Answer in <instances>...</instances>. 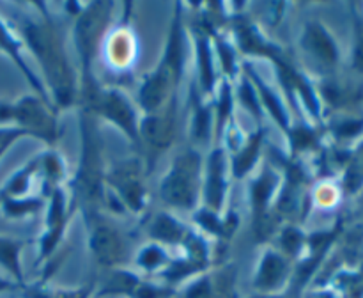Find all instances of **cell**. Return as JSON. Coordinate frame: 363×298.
<instances>
[{
  "mask_svg": "<svg viewBox=\"0 0 363 298\" xmlns=\"http://www.w3.org/2000/svg\"><path fill=\"white\" fill-rule=\"evenodd\" d=\"M229 298H241V297H240V293H238V291H230Z\"/></svg>",
  "mask_w": 363,
  "mask_h": 298,
  "instance_id": "cell-46",
  "label": "cell"
},
{
  "mask_svg": "<svg viewBox=\"0 0 363 298\" xmlns=\"http://www.w3.org/2000/svg\"><path fill=\"white\" fill-rule=\"evenodd\" d=\"M78 106L87 109L96 119H103L116 126L138 149V123L142 114L137 103L123 89L99 82L96 87L80 92Z\"/></svg>",
  "mask_w": 363,
  "mask_h": 298,
  "instance_id": "cell-6",
  "label": "cell"
},
{
  "mask_svg": "<svg viewBox=\"0 0 363 298\" xmlns=\"http://www.w3.org/2000/svg\"><path fill=\"white\" fill-rule=\"evenodd\" d=\"M46 208V197L32 194L27 197H0V213L9 220H23L35 216Z\"/></svg>",
  "mask_w": 363,
  "mask_h": 298,
  "instance_id": "cell-33",
  "label": "cell"
},
{
  "mask_svg": "<svg viewBox=\"0 0 363 298\" xmlns=\"http://www.w3.org/2000/svg\"><path fill=\"white\" fill-rule=\"evenodd\" d=\"M78 128H80V156L73 177L69 180L67 190L73 199L77 211H91L101 209L105 206V172L106 163L105 149H103L101 131L98 119L82 109L78 114Z\"/></svg>",
  "mask_w": 363,
  "mask_h": 298,
  "instance_id": "cell-3",
  "label": "cell"
},
{
  "mask_svg": "<svg viewBox=\"0 0 363 298\" xmlns=\"http://www.w3.org/2000/svg\"><path fill=\"white\" fill-rule=\"evenodd\" d=\"M21 298H92L94 284H84L78 287H55L46 282L25 284L20 289Z\"/></svg>",
  "mask_w": 363,
  "mask_h": 298,
  "instance_id": "cell-34",
  "label": "cell"
},
{
  "mask_svg": "<svg viewBox=\"0 0 363 298\" xmlns=\"http://www.w3.org/2000/svg\"><path fill=\"white\" fill-rule=\"evenodd\" d=\"M314 298H337V297L333 293H319V294H315Z\"/></svg>",
  "mask_w": 363,
  "mask_h": 298,
  "instance_id": "cell-45",
  "label": "cell"
},
{
  "mask_svg": "<svg viewBox=\"0 0 363 298\" xmlns=\"http://www.w3.org/2000/svg\"><path fill=\"white\" fill-rule=\"evenodd\" d=\"M211 39H213V48H215V57L216 64L222 70V80L236 82V78L241 74V55L238 53L234 41H230L222 31H211Z\"/></svg>",
  "mask_w": 363,
  "mask_h": 298,
  "instance_id": "cell-28",
  "label": "cell"
},
{
  "mask_svg": "<svg viewBox=\"0 0 363 298\" xmlns=\"http://www.w3.org/2000/svg\"><path fill=\"white\" fill-rule=\"evenodd\" d=\"M27 243L28 241L23 238L0 234V270L6 272V275L21 287L27 284L23 265H21V252L27 247Z\"/></svg>",
  "mask_w": 363,
  "mask_h": 298,
  "instance_id": "cell-27",
  "label": "cell"
},
{
  "mask_svg": "<svg viewBox=\"0 0 363 298\" xmlns=\"http://www.w3.org/2000/svg\"><path fill=\"white\" fill-rule=\"evenodd\" d=\"M241 71H243V73L250 78L252 84H254L255 91H257L259 94V99H261L262 109H264V114H268L273 119V123H275L284 133H287L293 119H291L286 98L259 74V71L255 70L254 64H252L250 60H243V62H241Z\"/></svg>",
  "mask_w": 363,
  "mask_h": 298,
  "instance_id": "cell-21",
  "label": "cell"
},
{
  "mask_svg": "<svg viewBox=\"0 0 363 298\" xmlns=\"http://www.w3.org/2000/svg\"><path fill=\"white\" fill-rule=\"evenodd\" d=\"M74 213L77 206L66 187L57 188L46 197L45 226L41 236L38 238V265L48 263L57 254Z\"/></svg>",
  "mask_w": 363,
  "mask_h": 298,
  "instance_id": "cell-12",
  "label": "cell"
},
{
  "mask_svg": "<svg viewBox=\"0 0 363 298\" xmlns=\"http://www.w3.org/2000/svg\"><path fill=\"white\" fill-rule=\"evenodd\" d=\"M170 259H172V254L169 252V248L156 243V241H147V243L138 248L133 263L137 266L138 273H142V275L158 277L169 266Z\"/></svg>",
  "mask_w": 363,
  "mask_h": 298,
  "instance_id": "cell-31",
  "label": "cell"
},
{
  "mask_svg": "<svg viewBox=\"0 0 363 298\" xmlns=\"http://www.w3.org/2000/svg\"><path fill=\"white\" fill-rule=\"evenodd\" d=\"M39 181V155L14 170L0 187V197H27L32 195V184Z\"/></svg>",
  "mask_w": 363,
  "mask_h": 298,
  "instance_id": "cell-30",
  "label": "cell"
},
{
  "mask_svg": "<svg viewBox=\"0 0 363 298\" xmlns=\"http://www.w3.org/2000/svg\"><path fill=\"white\" fill-rule=\"evenodd\" d=\"M362 181H363V176H362L360 169H358V165L350 167V170H347V177H346L347 188H350L351 192L357 190V188L362 184Z\"/></svg>",
  "mask_w": 363,
  "mask_h": 298,
  "instance_id": "cell-40",
  "label": "cell"
},
{
  "mask_svg": "<svg viewBox=\"0 0 363 298\" xmlns=\"http://www.w3.org/2000/svg\"><path fill=\"white\" fill-rule=\"evenodd\" d=\"M39 155V194L48 197L53 190L66 187L67 181V165L64 156L57 148H46Z\"/></svg>",
  "mask_w": 363,
  "mask_h": 298,
  "instance_id": "cell-25",
  "label": "cell"
},
{
  "mask_svg": "<svg viewBox=\"0 0 363 298\" xmlns=\"http://www.w3.org/2000/svg\"><path fill=\"white\" fill-rule=\"evenodd\" d=\"M363 130V121L358 119H346L342 123H339L335 126V133L340 138H351L354 135H358Z\"/></svg>",
  "mask_w": 363,
  "mask_h": 298,
  "instance_id": "cell-37",
  "label": "cell"
},
{
  "mask_svg": "<svg viewBox=\"0 0 363 298\" xmlns=\"http://www.w3.org/2000/svg\"><path fill=\"white\" fill-rule=\"evenodd\" d=\"M275 243L273 247L279 248L284 255L296 263L307 248V234L301 231V227L294 222H284L275 233Z\"/></svg>",
  "mask_w": 363,
  "mask_h": 298,
  "instance_id": "cell-32",
  "label": "cell"
},
{
  "mask_svg": "<svg viewBox=\"0 0 363 298\" xmlns=\"http://www.w3.org/2000/svg\"><path fill=\"white\" fill-rule=\"evenodd\" d=\"M248 298H300L293 293V291L286 289L284 293H275V294H262V293H252Z\"/></svg>",
  "mask_w": 363,
  "mask_h": 298,
  "instance_id": "cell-43",
  "label": "cell"
},
{
  "mask_svg": "<svg viewBox=\"0 0 363 298\" xmlns=\"http://www.w3.org/2000/svg\"><path fill=\"white\" fill-rule=\"evenodd\" d=\"M147 176L142 156L117 160L106 167L105 188L116 195L126 213L142 215L149 204V192L145 184Z\"/></svg>",
  "mask_w": 363,
  "mask_h": 298,
  "instance_id": "cell-9",
  "label": "cell"
},
{
  "mask_svg": "<svg viewBox=\"0 0 363 298\" xmlns=\"http://www.w3.org/2000/svg\"><path fill=\"white\" fill-rule=\"evenodd\" d=\"M108 294L126 298H174L177 289L162 280H152L135 270L121 266V268L108 270V275L103 280L94 297L101 298Z\"/></svg>",
  "mask_w": 363,
  "mask_h": 298,
  "instance_id": "cell-13",
  "label": "cell"
},
{
  "mask_svg": "<svg viewBox=\"0 0 363 298\" xmlns=\"http://www.w3.org/2000/svg\"><path fill=\"white\" fill-rule=\"evenodd\" d=\"M13 31L41 67V80L57 110L78 105L80 80L69 55L64 34L48 6L34 2L14 14Z\"/></svg>",
  "mask_w": 363,
  "mask_h": 298,
  "instance_id": "cell-1",
  "label": "cell"
},
{
  "mask_svg": "<svg viewBox=\"0 0 363 298\" xmlns=\"http://www.w3.org/2000/svg\"><path fill=\"white\" fill-rule=\"evenodd\" d=\"M116 9L117 4L113 2H87L80 4V9L73 16V43L78 55L80 92L99 84V78L96 77V59L106 34L112 28Z\"/></svg>",
  "mask_w": 363,
  "mask_h": 298,
  "instance_id": "cell-4",
  "label": "cell"
},
{
  "mask_svg": "<svg viewBox=\"0 0 363 298\" xmlns=\"http://www.w3.org/2000/svg\"><path fill=\"white\" fill-rule=\"evenodd\" d=\"M293 270L294 263L287 255L272 243L264 245L252 275V289L262 294L284 293L293 279Z\"/></svg>",
  "mask_w": 363,
  "mask_h": 298,
  "instance_id": "cell-17",
  "label": "cell"
},
{
  "mask_svg": "<svg viewBox=\"0 0 363 298\" xmlns=\"http://www.w3.org/2000/svg\"><path fill=\"white\" fill-rule=\"evenodd\" d=\"M280 176L279 169L264 162L248 177V201H250L252 226L257 240L264 241L275 236L282 220L275 215V201L279 195Z\"/></svg>",
  "mask_w": 363,
  "mask_h": 298,
  "instance_id": "cell-8",
  "label": "cell"
},
{
  "mask_svg": "<svg viewBox=\"0 0 363 298\" xmlns=\"http://www.w3.org/2000/svg\"><path fill=\"white\" fill-rule=\"evenodd\" d=\"M211 31H216L206 16L202 14L197 20V23L191 28V39H194L195 50V78L194 85L202 98L213 99L216 87L220 84L218 64H216L215 48H213Z\"/></svg>",
  "mask_w": 363,
  "mask_h": 298,
  "instance_id": "cell-14",
  "label": "cell"
},
{
  "mask_svg": "<svg viewBox=\"0 0 363 298\" xmlns=\"http://www.w3.org/2000/svg\"><path fill=\"white\" fill-rule=\"evenodd\" d=\"M11 137H27V133L25 131H21L20 128L16 126H7V128H0V142H4L6 138H11Z\"/></svg>",
  "mask_w": 363,
  "mask_h": 298,
  "instance_id": "cell-41",
  "label": "cell"
},
{
  "mask_svg": "<svg viewBox=\"0 0 363 298\" xmlns=\"http://www.w3.org/2000/svg\"><path fill=\"white\" fill-rule=\"evenodd\" d=\"M229 153L222 144H213L211 151L204 158L202 172V206L213 211H225L227 195L230 183Z\"/></svg>",
  "mask_w": 363,
  "mask_h": 298,
  "instance_id": "cell-15",
  "label": "cell"
},
{
  "mask_svg": "<svg viewBox=\"0 0 363 298\" xmlns=\"http://www.w3.org/2000/svg\"><path fill=\"white\" fill-rule=\"evenodd\" d=\"M300 46L307 55L325 66H333L339 60L335 41L319 21H307L300 35Z\"/></svg>",
  "mask_w": 363,
  "mask_h": 298,
  "instance_id": "cell-24",
  "label": "cell"
},
{
  "mask_svg": "<svg viewBox=\"0 0 363 298\" xmlns=\"http://www.w3.org/2000/svg\"><path fill=\"white\" fill-rule=\"evenodd\" d=\"M266 144H268V130L264 128V124L247 133L241 144L229 151L230 176L238 181L250 177L257 170Z\"/></svg>",
  "mask_w": 363,
  "mask_h": 298,
  "instance_id": "cell-19",
  "label": "cell"
},
{
  "mask_svg": "<svg viewBox=\"0 0 363 298\" xmlns=\"http://www.w3.org/2000/svg\"><path fill=\"white\" fill-rule=\"evenodd\" d=\"M16 140H18V137H11V138H6V140H4V142H0V158H2V156L6 155L7 151H9V148Z\"/></svg>",
  "mask_w": 363,
  "mask_h": 298,
  "instance_id": "cell-44",
  "label": "cell"
},
{
  "mask_svg": "<svg viewBox=\"0 0 363 298\" xmlns=\"http://www.w3.org/2000/svg\"><path fill=\"white\" fill-rule=\"evenodd\" d=\"M142 227H144V233L147 234L149 241H156V243L163 245L167 248H179L188 238L190 231L194 229L169 209L149 213L144 222H142Z\"/></svg>",
  "mask_w": 363,
  "mask_h": 298,
  "instance_id": "cell-20",
  "label": "cell"
},
{
  "mask_svg": "<svg viewBox=\"0 0 363 298\" xmlns=\"http://www.w3.org/2000/svg\"><path fill=\"white\" fill-rule=\"evenodd\" d=\"M14 126L13 101L0 98V128Z\"/></svg>",
  "mask_w": 363,
  "mask_h": 298,
  "instance_id": "cell-38",
  "label": "cell"
},
{
  "mask_svg": "<svg viewBox=\"0 0 363 298\" xmlns=\"http://www.w3.org/2000/svg\"><path fill=\"white\" fill-rule=\"evenodd\" d=\"M284 135H286L287 144H289L287 155L291 158L300 160L301 153L315 148V144H318V133L305 123H291V128Z\"/></svg>",
  "mask_w": 363,
  "mask_h": 298,
  "instance_id": "cell-36",
  "label": "cell"
},
{
  "mask_svg": "<svg viewBox=\"0 0 363 298\" xmlns=\"http://www.w3.org/2000/svg\"><path fill=\"white\" fill-rule=\"evenodd\" d=\"M211 103L213 116H215V144H220L227 126L234 119V112H236V96H234L233 82L220 80Z\"/></svg>",
  "mask_w": 363,
  "mask_h": 298,
  "instance_id": "cell-26",
  "label": "cell"
},
{
  "mask_svg": "<svg viewBox=\"0 0 363 298\" xmlns=\"http://www.w3.org/2000/svg\"><path fill=\"white\" fill-rule=\"evenodd\" d=\"M113 34L110 35V32L106 34V41H103V45H106V60L112 67L116 70H126L131 62H133L135 57V39L131 35L130 28H113Z\"/></svg>",
  "mask_w": 363,
  "mask_h": 298,
  "instance_id": "cell-29",
  "label": "cell"
},
{
  "mask_svg": "<svg viewBox=\"0 0 363 298\" xmlns=\"http://www.w3.org/2000/svg\"><path fill=\"white\" fill-rule=\"evenodd\" d=\"M229 20L230 28H233L234 46H236L238 53L243 60L266 59L272 62L273 59H277V57L286 52L282 45H279L269 35H266L264 31L254 20L245 16L241 11L233 13Z\"/></svg>",
  "mask_w": 363,
  "mask_h": 298,
  "instance_id": "cell-16",
  "label": "cell"
},
{
  "mask_svg": "<svg viewBox=\"0 0 363 298\" xmlns=\"http://www.w3.org/2000/svg\"><path fill=\"white\" fill-rule=\"evenodd\" d=\"M354 67L363 73V23H357V39H354Z\"/></svg>",
  "mask_w": 363,
  "mask_h": 298,
  "instance_id": "cell-39",
  "label": "cell"
},
{
  "mask_svg": "<svg viewBox=\"0 0 363 298\" xmlns=\"http://www.w3.org/2000/svg\"><path fill=\"white\" fill-rule=\"evenodd\" d=\"M190 137L194 148L206 145L215 140V116H213L211 99L202 98L201 92L191 84L190 89Z\"/></svg>",
  "mask_w": 363,
  "mask_h": 298,
  "instance_id": "cell-23",
  "label": "cell"
},
{
  "mask_svg": "<svg viewBox=\"0 0 363 298\" xmlns=\"http://www.w3.org/2000/svg\"><path fill=\"white\" fill-rule=\"evenodd\" d=\"M21 286H18L14 280H11L9 277L0 275V293H7V291H20Z\"/></svg>",
  "mask_w": 363,
  "mask_h": 298,
  "instance_id": "cell-42",
  "label": "cell"
},
{
  "mask_svg": "<svg viewBox=\"0 0 363 298\" xmlns=\"http://www.w3.org/2000/svg\"><path fill=\"white\" fill-rule=\"evenodd\" d=\"M0 53H4V55L18 67V71L23 74L27 84L30 85L32 94H35L38 98H41L43 101H46L48 105L53 106L41 77H39V73H35V71L32 70L30 64L25 59L23 43H21V39L18 38L16 32L13 31V27H9V23H7L2 16H0Z\"/></svg>",
  "mask_w": 363,
  "mask_h": 298,
  "instance_id": "cell-18",
  "label": "cell"
},
{
  "mask_svg": "<svg viewBox=\"0 0 363 298\" xmlns=\"http://www.w3.org/2000/svg\"><path fill=\"white\" fill-rule=\"evenodd\" d=\"M87 227L89 250L101 268H121L128 258V241L119 227L101 209L82 213Z\"/></svg>",
  "mask_w": 363,
  "mask_h": 298,
  "instance_id": "cell-10",
  "label": "cell"
},
{
  "mask_svg": "<svg viewBox=\"0 0 363 298\" xmlns=\"http://www.w3.org/2000/svg\"><path fill=\"white\" fill-rule=\"evenodd\" d=\"M191 220H194L195 229L201 231L204 236L216 238L220 241L233 240L240 227V213H236L234 209H225V211L218 213L202 204L191 213Z\"/></svg>",
  "mask_w": 363,
  "mask_h": 298,
  "instance_id": "cell-22",
  "label": "cell"
},
{
  "mask_svg": "<svg viewBox=\"0 0 363 298\" xmlns=\"http://www.w3.org/2000/svg\"><path fill=\"white\" fill-rule=\"evenodd\" d=\"M234 96H236V101L254 117L257 126H262V121H264L266 117L264 109H262L261 99H259V94L257 91H255L254 84H252V80L243 73V71H241L240 77L236 78Z\"/></svg>",
  "mask_w": 363,
  "mask_h": 298,
  "instance_id": "cell-35",
  "label": "cell"
},
{
  "mask_svg": "<svg viewBox=\"0 0 363 298\" xmlns=\"http://www.w3.org/2000/svg\"><path fill=\"white\" fill-rule=\"evenodd\" d=\"M188 27L184 23L183 4L172 6V20L156 66L144 74L137 89V106L140 114H152L179 94L181 82L188 62Z\"/></svg>",
  "mask_w": 363,
  "mask_h": 298,
  "instance_id": "cell-2",
  "label": "cell"
},
{
  "mask_svg": "<svg viewBox=\"0 0 363 298\" xmlns=\"http://www.w3.org/2000/svg\"><path fill=\"white\" fill-rule=\"evenodd\" d=\"M14 126L27 133V137L41 140L48 148H55L59 140V110L38 98L23 94L13 101Z\"/></svg>",
  "mask_w": 363,
  "mask_h": 298,
  "instance_id": "cell-11",
  "label": "cell"
},
{
  "mask_svg": "<svg viewBox=\"0 0 363 298\" xmlns=\"http://www.w3.org/2000/svg\"><path fill=\"white\" fill-rule=\"evenodd\" d=\"M204 155L201 149L184 148L170 162L158 184L160 201L169 211L194 213L202 204Z\"/></svg>",
  "mask_w": 363,
  "mask_h": 298,
  "instance_id": "cell-5",
  "label": "cell"
},
{
  "mask_svg": "<svg viewBox=\"0 0 363 298\" xmlns=\"http://www.w3.org/2000/svg\"><path fill=\"white\" fill-rule=\"evenodd\" d=\"M179 126V94L152 114H142L138 123V156L151 174L177 137Z\"/></svg>",
  "mask_w": 363,
  "mask_h": 298,
  "instance_id": "cell-7",
  "label": "cell"
}]
</instances>
